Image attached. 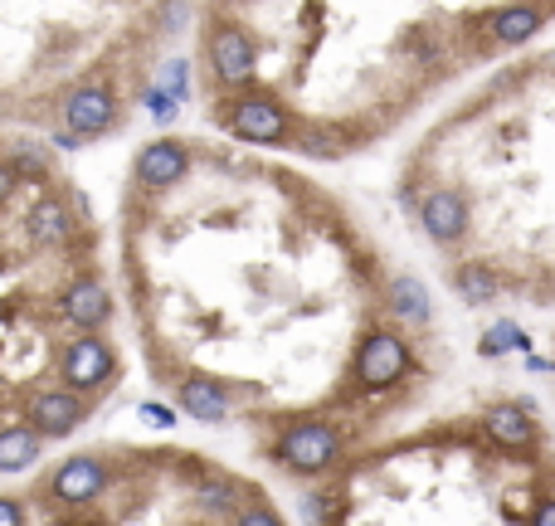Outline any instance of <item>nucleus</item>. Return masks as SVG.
Wrapping results in <instances>:
<instances>
[{
  "label": "nucleus",
  "mask_w": 555,
  "mask_h": 526,
  "mask_svg": "<svg viewBox=\"0 0 555 526\" xmlns=\"http://www.w3.org/2000/svg\"><path fill=\"white\" fill-rule=\"evenodd\" d=\"M526 346H531V337L521 332L517 322H497V327L482 337L478 351H482V356H502V351H526Z\"/></svg>",
  "instance_id": "aec40b11"
},
{
  "label": "nucleus",
  "mask_w": 555,
  "mask_h": 526,
  "mask_svg": "<svg viewBox=\"0 0 555 526\" xmlns=\"http://www.w3.org/2000/svg\"><path fill=\"white\" fill-rule=\"evenodd\" d=\"M30 239L44 244V249H54V244H64L69 234H74V220H69V210H64V200H54V195H44L35 200V210H30Z\"/></svg>",
  "instance_id": "4468645a"
},
{
  "label": "nucleus",
  "mask_w": 555,
  "mask_h": 526,
  "mask_svg": "<svg viewBox=\"0 0 555 526\" xmlns=\"http://www.w3.org/2000/svg\"><path fill=\"white\" fill-rule=\"evenodd\" d=\"M551 64H555V59H551Z\"/></svg>",
  "instance_id": "cd10ccee"
},
{
  "label": "nucleus",
  "mask_w": 555,
  "mask_h": 526,
  "mask_svg": "<svg viewBox=\"0 0 555 526\" xmlns=\"http://www.w3.org/2000/svg\"><path fill=\"white\" fill-rule=\"evenodd\" d=\"M15 186H20L15 166H10V161H0V200H10V195H15Z\"/></svg>",
  "instance_id": "393cba45"
},
{
  "label": "nucleus",
  "mask_w": 555,
  "mask_h": 526,
  "mask_svg": "<svg viewBox=\"0 0 555 526\" xmlns=\"http://www.w3.org/2000/svg\"><path fill=\"white\" fill-rule=\"evenodd\" d=\"M185 171H190V147H181V142H151V147H142V156H137V181L147 190H166L176 186Z\"/></svg>",
  "instance_id": "6e6552de"
},
{
  "label": "nucleus",
  "mask_w": 555,
  "mask_h": 526,
  "mask_svg": "<svg viewBox=\"0 0 555 526\" xmlns=\"http://www.w3.org/2000/svg\"><path fill=\"white\" fill-rule=\"evenodd\" d=\"M88 419V400L74 390H39L30 400V429L39 439H64Z\"/></svg>",
  "instance_id": "39448f33"
},
{
  "label": "nucleus",
  "mask_w": 555,
  "mask_h": 526,
  "mask_svg": "<svg viewBox=\"0 0 555 526\" xmlns=\"http://www.w3.org/2000/svg\"><path fill=\"white\" fill-rule=\"evenodd\" d=\"M482 429H487L502 449H526V444L536 439V424H531V414L521 410V405H492V410L482 414Z\"/></svg>",
  "instance_id": "ddd939ff"
},
{
  "label": "nucleus",
  "mask_w": 555,
  "mask_h": 526,
  "mask_svg": "<svg viewBox=\"0 0 555 526\" xmlns=\"http://www.w3.org/2000/svg\"><path fill=\"white\" fill-rule=\"evenodd\" d=\"M39 449H44V439H39L30 424L0 429V473H25V468H35Z\"/></svg>",
  "instance_id": "2eb2a0df"
},
{
  "label": "nucleus",
  "mask_w": 555,
  "mask_h": 526,
  "mask_svg": "<svg viewBox=\"0 0 555 526\" xmlns=\"http://www.w3.org/2000/svg\"><path fill=\"white\" fill-rule=\"evenodd\" d=\"M278 458H283V468H293V473H327L336 458H341V434H336V424H322V419L293 424V429L278 439Z\"/></svg>",
  "instance_id": "f257e3e1"
},
{
  "label": "nucleus",
  "mask_w": 555,
  "mask_h": 526,
  "mask_svg": "<svg viewBox=\"0 0 555 526\" xmlns=\"http://www.w3.org/2000/svg\"><path fill=\"white\" fill-rule=\"evenodd\" d=\"M458 293H463V302H473V307L492 302L497 298V278H492V268H482V263L458 268Z\"/></svg>",
  "instance_id": "a211bd4d"
},
{
  "label": "nucleus",
  "mask_w": 555,
  "mask_h": 526,
  "mask_svg": "<svg viewBox=\"0 0 555 526\" xmlns=\"http://www.w3.org/2000/svg\"><path fill=\"white\" fill-rule=\"evenodd\" d=\"M390 312L395 317H405V322H429V293H424V283L419 278H395L390 283Z\"/></svg>",
  "instance_id": "f3484780"
},
{
  "label": "nucleus",
  "mask_w": 555,
  "mask_h": 526,
  "mask_svg": "<svg viewBox=\"0 0 555 526\" xmlns=\"http://www.w3.org/2000/svg\"><path fill=\"white\" fill-rule=\"evenodd\" d=\"M210 69H215V78L220 83H229V88H244L249 78H254V44H249V35L244 30H234V25H220L215 35H210Z\"/></svg>",
  "instance_id": "0eeeda50"
},
{
  "label": "nucleus",
  "mask_w": 555,
  "mask_h": 526,
  "mask_svg": "<svg viewBox=\"0 0 555 526\" xmlns=\"http://www.w3.org/2000/svg\"><path fill=\"white\" fill-rule=\"evenodd\" d=\"M64 122H69V132H74L78 142L108 132L112 122H117V98H112V88H103V83H83V88H74L69 103H64Z\"/></svg>",
  "instance_id": "423d86ee"
},
{
  "label": "nucleus",
  "mask_w": 555,
  "mask_h": 526,
  "mask_svg": "<svg viewBox=\"0 0 555 526\" xmlns=\"http://www.w3.org/2000/svg\"><path fill=\"white\" fill-rule=\"evenodd\" d=\"M59 312L74 322V327H83L88 337H98V327L112 317V298L103 283H93V278H78L74 288L59 298Z\"/></svg>",
  "instance_id": "1a4fd4ad"
},
{
  "label": "nucleus",
  "mask_w": 555,
  "mask_h": 526,
  "mask_svg": "<svg viewBox=\"0 0 555 526\" xmlns=\"http://www.w3.org/2000/svg\"><path fill=\"white\" fill-rule=\"evenodd\" d=\"M142 419H147V424H161V429H166V424H171V410H161V405H142Z\"/></svg>",
  "instance_id": "a878e982"
},
{
  "label": "nucleus",
  "mask_w": 555,
  "mask_h": 526,
  "mask_svg": "<svg viewBox=\"0 0 555 526\" xmlns=\"http://www.w3.org/2000/svg\"><path fill=\"white\" fill-rule=\"evenodd\" d=\"M419 220L429 229V239L453 244V239H463V229H468V200H463L458 190H429V200L419 205Z\"/></svg>",
  "instance_id": "9d476101"
},
{
  "label": "nucleus",
  "mask_w": 555,
  "mask_h": 526,
  "mask_svg": "<svg viewBox=\"0 0 555 526\" xmlns=\"http://www.w3.org/2000/svg\"><path fill=\"white\" fill-rule=\"evenodd\" d=\"M234 526H283V522H278V512H273V507H244Z\"/></svg>",
  "instance_id": "4be33fe9"
},
{
  "label": "nucleus",
  "mask_w": 555,
  "mask_h": 526,
  "mask_svg": "<svg viewBox=\"0 0 555 526\" xmlns=\"http://www.w3.org/2000/svg\"><path fill=\"white\" fill-rule=\"evenodd\" d=\"M0 526H25V512L15 497H0Z\"/></svg>",
  "instance_id": "b1692460"
},
{
  "label": "nucleus",
  "mask_w": 555,
  "mask_h": 526,
  "mask_svg": "<svg viewBox=\"0 0 555 526\" xmlns=\"http://www.w3.org/2000/svg\"><path fill=\"white\" fill-rule=\"evenodd\" d=\"M176 400H181V410H190L195 419H205V424H220V419H229V410H234L229 390L215 385V380H205V376H185L181 390H176Z\"/></svg>",
  "instance_id": "f8f14e48"
},
{
  "label": "nucleus",
  "mask_w": 555,
  "mask_h": 526,
  "mask_svg": "<svg viewBox=\"0 0 555 526\" xmlns=\"http://www.w3.org/2000/svg\"><path fill=\"white\" fill-rule=\"evenodd\" d=\"M108 488V468L98 463V458H69L59 473H54V483H49V492L59 497V502H93L98 492Z\"/></svg>",
  "instance_id": "9b49d317"
},
{
  "label": "nucleus",
  "mask_w": 555,
  "mask_h": 526,
  "mask_svg": "<svg viewBox=\"0 0 555 526\" xmlns=\"http://www.w3.org/2000/svg\"><path fill=\"white\" fill-rule=\"evenodd\" d=\"M234 483L229 478H200L195 483V502L205 507V512H234Z\"/></svg>",
  "instance_id": "6ab92c4d"
},
{
  "label": "nucleus",
  "mask_w": 555,
  "mask_h": 526,
  "mask_svg": "<svg viewBox=\"0 0 555 526\" xmlns=\"http://www.w3.org/2000/svg\"><path fill=\"white\" fill-rule=\"evenodd\" d=\"M147 108H156V117H161V122H171V117H176V98H166L161 88H151V93H147Z\"/></svg>",
  "instance_id": "5701e85b"
},
{
  "label": "nucleus",
  "mask_w": 555,
  "mask_h": 526,
  "mask_svg": "<svg viewBox=\"0 0 555 526\" xmlns=\"http://www.w3.org/2000/svg\"><path fill=\"white\" fill-rule=\"evenodd\" d=\"M10 166H15L20 181H44V176H49V151L44 147H15Z\"/></svg>",
  "instance_id": "412c9836"
},
{
  "label": "nucleus",
  "mask_w": 555,
  "mask_h": 526,
  "mask_svg": "<svg viewBox=\"0 0 555 526\" xmlns=\"http://www.w3.org/2000/svg\"><path fill=\"white\" fill-rule=\"evenodd\" d=\"M541 20H546V10L512 5V10H497V15H492V35H497V44H526V39L541 30Z\"/></svg>",
  "instance_id": "dca6fc26"
},
{
  "label": "nucleus",
  "mask_w": 555,
  "mask_h": 526,
  "mask_svg": "<svg viewBox=\"0 0 555 526\" xmlns=\"http://www.w3.org/2000/svg\"><path fill=\"white\" fill-rule=\"evenodd\" d=\"M409 366V346L395 332H370L361 341V351H356V380L366 385V390H385V385H395V380L405 376Z\"/></svg>",
  "instance_id": "20e7f679"
},
{
  "label": "nucleus",
  "mask_w": 555,
  "mask_h": 526,
  "mask_svg": "<svg viewBox=\"0 0 555 526\" xmlns=\"http://www.w3.org/2000/svg\"><path fill=\"white\" fill-rule=\"evenodd\" d=\"M112 366H117V356H112V341L103 337H74L64 346V356H59V376L74 385V395L98 390L112 376Z\"/></svg>",
  "instance_id": "7ed1b4c3"
},
{
  "label": "nucleus",
  "mask_w": 555,
  "mask_h": 526,
  "mask_svg": "<svg viewBox=\"0 0 555 526\" xmlns=\"http://www.w3.org/2000/svg\"><path fill=\"white\" fill-rule=\"evenodd\" d=\"M224 127L234 137H244V142H263L268 147V142L288 137V113L273 98H263V93H244V98L224 103Z\"/></svg>",
  "instance_id": "f03ea898"
},
{
  "label": "nucleus",
  "mask_w": 555,
  "mask_h": 526,
  "mask_svg": "<svg viewBox=\"0 0 555 526\" xmlns=\"http://www.w3.org/2000/svg\"><path fill=\"white\" fill-rule=\"evenodd\" d=\"M536 526H555V502H541V507H536Z\"/></svg>",
  "instance_id": "bb28decb"
}]
</instances>
